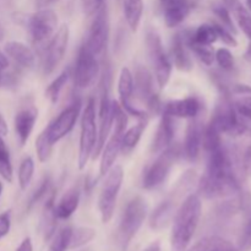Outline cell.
<instances>
[{
	"mask_svg": "<svg viewBox=\"0 0 251 251\" xmlns=\"http://www.w3.org/2000/svg\"><path fill=\"white\" fill-rule=\"evenodd\" d=\"M134 91L137 98L145 103L150 114H157L162 109L161 100L154 91V82L152 74L145 66L139 65L135 71Z\"/></svg>",
	"mask_w": 251,
	"mask_h": 251,
	"instance_id": "5bb4252c",
	"label": "cell"
},
{
	"mask_svg": "<svg viewBox=\"0 0 251 251\" xmlns=\"http://www.w3.org/2000/svg\"><path fill=\"white\" fill-rule=\"evenodd\" d=\"M4 50L6 55L10 56L21 68L32 69L36 64V55L32 51V49L21 42H9V43L5 44Z\"/></svg>",
	"mask_w": 251,
	"mask_h": 251,
	"instance_id": "cb8c5ba5",
	"label": "cell"
},
{
	"mask_svg": "<svg viewBox=\"0 0 251 251\" xmlns=\"http://www.w3.org/2000/svg\"><path fill=\"white\" fill-rule=\"evenodd\" d=\"M243 167L248 176H251V145L245 151L244 157H243Z\"/></svg>",
	"mask_w": 251,
	"mask_h": 251,
	"instance_id": "c3c4849f",
	"label": "cell"
},
{
	"mask_svg": "<svg viewBox=\"0 0 251 251\" xmlns=\"http://www.w3.org/2000/svg\"><path fill=\"white\" fill-rule=\"evenodd\" d=\"M203 131H205V125H203L202 120L199 118V115L193 118L186 127L185 140H184V146L181 150V153L185 156L186 161H198L201 149H202Z\"/></svg>",
	"mask_w": 251,
	"mask_h": 251,
	"instance_id": "ac0fdd59",
	"label": "cell"
},
{
	"mask_svg": "<svg viewBox=\"0 0 251 251\" xmlns=\"http://www.w3.org/2000/svg\"><path fill=\"white\" fill-rule=\"evenodd\" d=\"M104 4V0H82V9L87 16L96 14L97 10Z\"/></svg>",
	"mask_w": 251,
	"mask_h": 251,
	"instance_id": "f6af8a7d",
	"label": "cell"
},
{
	"mask_svg": "<svg viewBox=\"0 0 251 251\" xmlns=\"http://www.w3.org/2000/svg\"><path fill=\"white\" fill-rule=\"evenodd\" d=\"M11 228V212L5 211L0 215V240L6 237Z\"/></svg>",
	"mask_w": 251,
	"mask_h": 251,
	"instance_id": "ee69618b",
	"label": "cell"
},
{
	"mask_svg": "<svg viewBox=\"0 0 251 251\" xmlns=\"http://www.w3.org/2000/svg\"><path fill=\"white\" fill-rule=\"evenodd\" d=\"M71 228L64 227L63 229L59 230L55 235H54L53 240L50 243L48 251H66L69 250V244H70V237H71Z\"/></svg>",
	"mask_w": 251,
	"mask_h": 251,
	"instance_id": "74e56055",
	"label": "cell"
},
{
	"mask_svg": "<svg viewBox=\"0 0 251 251\" xmlns=\"http://www.w3.org/2000/svg\"><path fill=\"white\" fill-rule=\"evenodd\" d=\"M206 171L199 180V195L205 199H218L237 194L240 189L239 183L223 144L206 151Z\"/></svg>",
	"mask_w": 251,
	"mask_h": 251,
	"instance_id": "6da1fadb",
	"label": "cell"
},
{
	"mask_svg": "<svg viewBox=\"0 0 251 251\" xmlns=\"http://www.w3.org/2000/svg\"><path fill=\"white\" fill-rule=\"evenodd\" d=\"M55 1H58V0H34L37 7H39V9H44V7H47V6H49V5L54 4Z\"/></svg>",
	"mask_w": 251,
	"mask_h": 251,
	"instance_id": "f907efd6",
	"label": "cell"
},
{
	"mask_svg": "<svg viewBox=\"0 0 251 251\" xmlns=\"http://www.w3.org/2000/svg\"><path fill=\"white\" fill-rule=\"evenodd\" d=\"M118 93H119L120 100L119 104L127 114L136 117L139 120L149 119L147 112L137 109L131 103V97L134 95V75L129 68H123L120 70L119 80H118Z\"/></svg>",
	"mask_w": 251,
	"mask_h": 251,
	"instance_id": "e0dca14e",
	"label": "cell"
},
{
	"mask_svg": "<svg viewBox=\"0 0 251 251\" xmlns=\"http://www.w3.org/2000/svg\"><path fill=\"white\" fill-rule=\"evenodd\" d=\"M54 194H51L50 198L47 200L46 206H44L43 216H42L41 221V230L42 234H43L44 240H49L55 233V227H56V216L54 212Z\"/></svg>",
	"mask_w": 251,
	"mask_h": 251,
	"instance_id": "4316f807",
	"label": "cell"
},
{
	"mask_svg": "<svg viewBox=\"0 0 251 251\" xmlns=\"http://www.w3.org/2000/svg\"><path fill=\"white\" fill-rule=\"evenodd\" d=\"M189 251H240L230 242L221 237H206L199 240Z\"/></svg>",
	"mask_w": 251,
	"mask_h": 251,
	"instance_id": "83f0119b",
	"label": "cell"
},
{
	"mask_svg": "<svg viewBox=\"0 0 251 251\" xmlns=\"http://www.w3.org/2000/svg\"><path fill=\"white\" fill-rule=\"evenodd\" d=\"M146 46L150 60L154 70V78L159 88H164L171 78L172 63L167 56L161 37L154 29L150 28L146 33Z\"/></svg>",
	"mask_w": 251,
	"mask_h": 251,
	"instance_id": "9c48e42d",
	"label": "cell"
},
{
	"mask_svg": "<svg viewBox=\"0 0 251 251\" xmlns=\"http://www.w3.org/2000/svg\"><path fill=\"white\" fill-rule=\"evenodd\" d=\"M98 139L97 124H96V102L90 98L86 103L81 118V134L78 144V168L83 169L90 157L93 154Z\"/></svg>",
	"mask_w": 251,
	"mask_h": 251,
	"instance_id": "8992f818",
	"label": "cell"
},
{
	"mask_svg": "<svg viewBox=\"0 0 251 251\" xmlns=\"http://www.w3.org/2000/svg\"><path fill=\"white\" fill-rule=\"evenodd\" d=\"M7 68H9V60H7V56L5 55L4 53L0 51V87L4 85V81H5L4 74L2 73H4V70H6Z\"/></svg>",
	"mask_w": 251,
	"mask_h": 251,
	"instance_id": "7dc6e473",
	"label": "cell"
},
{
	"mask_svg": "<svg viewBox=\"0 0 251 251\" xmlns=\"http://www.w3.org/2000/svg\"><path fill=\"white\" fill-rule=\"evenodd\" d=\"M180 154V146L173 144L159 152L158 157L145 171L144 176H142V188L146 190H152L161 185L169 176Z\"/></svg>",
	"mask_w": 251,
	"mask_h": 251,
	"instance_id": "5b68a950",
	"label": "cell"
},
{
	"mask_svg": "<svg viewBox=\"0 0 251 251\" xmlns=\"http://www.w3.org/2000/svg\"><path fill=\"white\" fill-rule=\"evenodd\" d=\"M38 118V110L36 107L22 108L21 110L15 115V132H16L17 141L20 146H25L28 141L32 131H33L34 124Z\"/></svg>",
	"mask_w": 251,
	"mask_h": 251,
	"instance_id": "ffe728a7",
	"label": "cell"
},
{
	"mask_svg": "<svg viewBox=\"0 0 251 251\" xmlns=\"http://www.w3.org/2000/svg\"><path fill=\"white\" fill-rule=\"evenodd\" d=\"M174 119L176 118L171 117V115L164 114V113L162 114L161 122L157 127L153 142H152V151L154 153H159L173 144L174 134H176Z\"/></svg>",
	"mask_w": 251,
	"mask_h": 251,
	"instance_id": "7402d4cb",
	"label": "cell"
},
{
	"mask_svg": "<svg viewBox=\"0 0 251 251\" xmlns=\"http://www.w3.org/2000/svg\"><path fill=\"white\" fill-rule=\"evenodd\" d=\"M50 184H51L50 176H44V178L42 179L41 183L38 184V186L34 189L33 193H32L31 196H29L28 202H27V206H26L27 211L31 210V208L33 207L36 203H38L39 201H41L42 199H43L44 196H46L47 194L49 193V188H50Z\"/></svg>",
	"mask_w": 251,
	"mask_h": 251,
	"instance_id": "f35d334b",
	"label": "cell"
},
{
	"mask_svg": "<svg viewBox=\"0 0 251 251\" xmlns=\"http://www.w3.org/2000/svg\"><path fill=\"white\" fill-rule=\"evenodd\" d=\"M191 41L196 42L199 44L203 46H211L218 39L217 31L215 28L213 24H203L200 25L193 33H190Z\"/></svg>",
	"mask_w": 251,
	"mask_h": 251,
	"instance_id": "4dcf8cb0",
	"label": "cell"
},
{
	"mask_svg": "<svg viewBox=\"0 0 251 251\" xmlns=\"http://www.w3.org/2000/svg\"><path fill=\"white\" fill-rule=\"evenodd\" d=\"M123 7H124V16L127 26L131 31H137L141 22L142 12H144V1L142 0H124Z\"/></svg>",
	"mask_w": 251,
	"mask_h": 251,
	"instance_id": "f1b7e54d",
	"label": "cell"
},
{
	"mask_svg": "<svg viewBox=\"0 0 251 251\" xmlns=\"http://www.w3.org/2000/svg\"><path fill=\"white\" fill-rule=\"evenodd\" d=\"M251 248V215L249 221H248L247 226H245L244 230L242 233V237L239 240V250L247 251Z\"/></svg>",
	"mask_w": 251,
	"mask_h": 251,
	"instance_id": "7bdbcfd3",
	"label": "cell"
},
{
	"mask_svg": "<svg viewBox=\"0 0 251 251\" xmlns=\"http://www.w3.org/2000/svg\"><path fill=\"white\" fill-rule=\"evenodd\" d=\"M213 12H215L216 16L220 19L221 25L225 26L226 28L229 29L233 34L237 33V28L234 26V22H233L232 17H230V12L228 10V7L226 5H216L213 7Z\"/></svg>",
	"mask_w": 251,
	"mask_h": 251,
	"instance_id": "60d3db41",
	"label": "cell"
},
{
	"mask_svg": "<svg viewBox=\"0 0 251 251\" xmlns=\"http://www.w3.org/2000/svg\"><path fill=\"white\" fill-rule=\"evenodd\" d=\"M34 173V162L32 157H25L19 167V184L21 190H26L31 184Z\"/></svg>",
	"mask_w": 251,
	"mask_h": 251,
	"instance_id": "d590c367",
	"label": "cell"
},
{
	"mask_svg": "<svg viewBox=\"0 0 251 251\" xmlns=\"http://www.w3.org/2000/svg\"><path fill=\"white\" fill-rule=\"evenodd\" d=\"M1 193H2V184L0 183V196H1Z\"/></svg>",
	"mask_w": 251,
	"mask_h": 251,
	"instance_id": "9f6ffc18",
	"label": "cell"
},
{
	"mask_svg": "<svg viewBox=\"0 0 251 251\" xmlns=\"http://www.w3.org/2000/svg\"><path fill=\"white\" fill-rule=\"evenodd\" d=\"M144 251H161V244H159V242H153Z\"/></svg>",
	"mask_w": 251,
	"mask_h": 251,
	"instance_id": "f5cc1de1",
	"label": "cell"
},
{
	"mask_svg": "<svg viewBox=\"0 0 251 251\" xmlns=\"http://www.w3.org/2000/svg\"><path fill=\"white\" fill-rule=\"evenodd\" d=\"M82 251H93V250H91V249H85V250H82Z\"/></svg>",
	"mask_w": 251,
	"mask_h": 251,
	"instance_id": "6f0895ef",
	"label": "cell"
},
{
	"mask_svg": "<svg viewBox=\"0 0 251 251\" xmlns=\"http://www.w3.org/2000/svg\"><path fill=\"white\" fill-rule=\"evenodd\" d=\"M215 60L217 61V64L221 66V69H223L225 71L234 70V66H235L234 56H233L232 51H230L228 48L218 49V50L215 53Z\"/></svg>",
	"mask_w": 251,
	"mask_h": 251,
	"instance_id": "ab89813d",
	"label": "cell"
},
{
	"mask_svg": "<svg viewBox=\"0 0 251 251\" xmlns=\"http://www.w3.org/2000/svg\"><path fill=\"white\" fill-rule=\"evenodd\" d=\"M16 251H33V245H32V240L29 238H25L22 240L21 244L19 245Z\"/></svg>",
	"mask_w": 251,
	"mask_h": 251,
	"instance_id": "681fc988",
	"label": "cell"
},
{
	"mask_svg": "<svg viewBox=\"0 0 251 251\" xmlns=\"http://www.w3.org/2000/svg\"><path fill=\"white\" fill-rule=\"evenodd\" d=\"M70 69H66L59 76H56V78H54L50 82V85L47 87L46 90V97L50 100L51 103H56V100H59V96H60L61 91H63L64 86L68 82L69 77H70Z\"/></svg>",
	"mask_w": 251,
	"mask_h": 251,
	"instance_id": "836d02e7",
	"label": "cell"
},
{
	"mask_svg": "<svg viewBox=\"0 0 251 251\" xmlns=\"http://www.w3.org/2000/svg\"><path fill=\"white\" fill-rule=\"evenodd\" d=\"M7 131H9V129H7L6 122H5L4 117L0 114V135L5 136V135H7Z\"/></svg>",
	"mask_w": 251,
	"mask_h": 251,
	"instance_id": "816d5d0a",
	"label": "cell"
},
{
	"mask_svg": "<svg viewBox=\"0 0 251 251\" xmlns=\"http://www.w3.org/2000/svg\"><path fill=\"white\" fill-rule=\"evenodd\" d=\"M26 27L34 43L44 44L56 32L58 15L50 9H41L27 17Z\"/></svg>",
	"mask_w": 251,
	"mask_h": 251,
	"instance_id": "7c38bea8",
	"label": "cell"
},
{
	"mask_svg": "<svg viewBox=\"0 0 251 251\" xmlns=\"http://www.w3.org/2000/svg\"><path fill=\"white\" fill-rule=\"evenodd\" d=\"M147 122H149V119L140 120L136 125L131 126L130 129L125 130L122 140V151H124L126 153V152H130L132 149L136 147L140 139H141L142 134H144L145 129H146Z\"/></svg>",
	"mask_w": 251,
	"mask_h": 251,
	"instance_id": "f546056e",
	"label": "cell"
},
{
	"mask_svg": "<svg viewBox=\"0 0 251 251\" xmlns=\"http://www.w3.org/2000/svg\"><path fill=\"white\" fill-rule=\"evenodd\" d=\"M186 46L195 54L196 58L200 59L201 63L207 66L212 65L213 61H215V51L211 48V46H203V44H199L196 42L191 41L189 32H186Z\"/></svg>",
	"mask_w": 251,
	"mask_h": 251,
	"instance_id": "1f68e13d",
	"label": "cell"
},
{
	"mask_svg": "<svg viewBox=\"0 0 251 251\" xmlns=\"http://www.w3.org/2000/svg\"><path fill=\"white\" fill-rule=\"evenodd\" d=\"M69 38H70L69 27L63 25L49 39L42 55V70L44 75H50L61 63L68 49Z\"/></svg>",
	"mask_w": 251,
	"mask_h": 251,
	"instance_id": "4fadbf2b",
	"label": "cell"
},
{
	"mask_svg": "<svg viewBox=\"0 0 251 251\" xmlns=\"http://www.w3.org/2000/svg\"><path fill=\"white\" fill-rule=\"evenodd\" d=\"M164 22L168 27H176L189 16L191 5L189 0H161Z\"/></svg>",
	"mask_w": 251,
	"mask_h": 251,
	"instance_id": "44dd1931",
	"label": "cell"
},
{
	"mask_svg": "<svg viewBox=\"0 0 251 251\" xmlns=\"http://www.w3.org/2000/svg\"><path fill=\"white\" fill-rule=\"evenodd\" d=\"M210 124H212L221 134L232 136L242 135L247 130V125L243 122V118L239 115L235 105L227 97L221 98L217 103Z\"/></svg>",
	"mask_w": 251,
	"mask_h": 251,
	"instance_id": "ba28073f",
	"label": "cell"
},
{
	"mask_svg": "<svg viewBox=\"0 0 251 251\" xmlns=\"http://www.w3.org/2000/svg\"><path fill=\"white\" fill-rule=\"evenodd\" d=\"M36 151L38 159L41 162H47L51 156V151H53V144L49 140L47 131L44 130L43 132L39 134V136L36 140Z\"/></svg>",
	"mask_w": 251,
	"mask_h": 251,
	"instance_id": "8d00e7d4",
	"label": "cell"
},
{
	"mask_svg": "<svg viewBox=\"0 0 251 251\" xmlns=\"http://www.w3.org/2000/svg\"><path fill=\"white\" fill-rule=\"evenodd\" d=\"M213 25H215L216 31H217L218 38H220L223 43L227 44L228 47H233V48L238 46V41L235 39L234 34H233L229 29H227L225 26H222L221 24H216L215 22Z\"/></svg>",
	"mask_w": 251,
	"mask_h": 251,
	"instance_id": "b9f144b4",
	"label": "cell"
},
{
	"mask_svg": "<svg viewBox=\"0 0 251 251\" xmlns=\"http://www.w3.org/2000/svg\"><path fill=\"white\" fill-rule=\"evenodd\" d=\"M113 112H114V122H113V134L108 137V141L102 149V158L100 164V176H104L109 169L114 166L118 154L122 151V140L127 124V113L122 108L118 102H113Z\"/></svg>",
	"mask_w": 251,
	"mask_h": 251,
	"instance_id": "277c9868",
	"label": "cell"
},
{
	"mask_svg": "<svg viewBox=\"0 0 251 251\" xmlns=\"http://www.w3.org/2000/svg\"><path fill=\"white\" fill-rule=\"evenodd\" d=\"M4 36H5V31H4V28H2L1 25H0V42L4 39Z\"/></svg>",
	"mask_w": 251,
	"mask_h": 251,
	"instance_id": "11a10c76",
	"label": "cell"
},
{
	"mask_svg": "<svg viewBox=\"0 0 251 251\" xmlns=\"http://www.w3.org/2000/svg\"><path fill=\"white\" fill-rule=\"evenodd\" d=\"M164 114L181 119H193L201 112V102L196 97H188L184 100H176L162 105Z\"/></svg>",
	"mask_w": 251,
	"mask_h": 251,
	"instance_id": "d6986e66",
	"label": "cell"
},
{
	"mask_svg": "<svg viewBox=\"0 0 251 251\" xmlns=\"http://www.w3.org/2000/svg\"><path fill=\"white\" fill-rule=\"evenodd\" d=\"M147 216V202L142 196H135L123 211L118 227L117 240L122 251H126L130 243L136 237Z\"/></svg>",
	"mask_w": 251,
	"mask_h": 251,
	"instance_id": "3957f363",
	"label": "cell"
},
{
	"mask_svg": "<svg viewBox=\"0 0 251 251\" xmlns=\"http://www.w3.org/2000/svg\"><path fill=\"white\" fill-rule=\"evenodd\" d=\"M81 110V100H76L75 102L71 103L69 107H66L53 122L49 124V126L47 127L46 131L48 135L49 140H50L51 144H55V142L60 141L63 137H65L71 130L74 129L76 124V120H77L78 115H80Z\"/></svg>",
	"mask_w": 251,
	"mask_h": 251,
	"instance_id": "2e32d148",
	"label": "cell"
},
{
	"mask_svg": "<svg viewBox=\"0 0 251 251\" xmlns=\"http://www.w3.org/2000/svg\"><path fill=\"white\" fill-rule=\"evenodd\" d=\"M96 238V230L91 227H78L76 229L71 230L70 244L69 249H78L88 243L92 242Z\"/></svg>",
	"mask_w": 251,
	"mask_h": 251,
	"instance_id": "d6a6232c",
	"label": "cell"
},
{
	"mask_svg": "<svg viewBox=\"0 0 251 251\" xmlns=\"http://www.w3.org/2000/svg\"><path fill=\"white\" fill-rule=\"evenodd\" d=\"M81 190L78 186H73L69 189L63 198L59 200L58 203L54 206V212L58 220H68L75 213L77 210L78 203H80Z\"/></svg>",
	"mask_w": 251,
	"mask_h": 251,
	"instance_id": "d4e9b609",
	"label": "cell"
},
{
	"mask_svg": "<svg viewBox=\"0 0 251 251\" xmlns=\"http://www.w3.org/2000/svg\"><path fill=\"white\" fill-rule=\"evenodd\" d=\"M249 1H251V0H249Z\"/></svg>",
	"mask_w": 251,
	"mask_h": 251,
	"instance_id": "680465c9",
	"label": "cell"
},
{
	"mask_svg": "<svg viewBox=\"0 0 251 251\" xmlns=\"http://www.w3.org/2000/svg\"><path fill=\"white\" fill-rule=\"evenodd\" d=\"M12 174H14V171H12L9 149H7L4 140H2V136L0 135V176H1L2 179H5L7 183H11Z\"/></svg>",
	"mask_w": 251,
	"mask_h": 251,
	"instance_id": "e575fe53",
	"label": "cell"
},
{
	"mask_svg": "<svg viewBox=\"0 0 251 251\" xmlns=\"http://www.w3.org/2000/svg\"><path fill=\"white\" fill-rule=\"evenodd\" d=\"M105 176H107L98 198V210L103 223L110 222L114 216L118 195L124 179V171L122 166H113Z\"/></svg>",
	"mask_w": 251,
	"mask_h": 251,
	"instance_id": "52a82bcc",
	"label": "cell"
},
{
	"mask_svg": "<svg viewBox=\"0 0 251 251\" xmlns=\"http://www.w3.org/2000/svg\"><path fill=\"white\" fill-rule=\"evenodd\" d=\"M245 56H247L248 59H250V60H251V41H250L249 47H248V49H247V53H245Z\"/></svg>",
	"mask_w": 251,
	"mask_h": 251,
	"instance_id": "db71d44e",
	"label": "cell"
},
{
	"mask_svg": "<svg viewBox=\"0 0 251 251\" xmlns=\"http://www.w3.org/2000/svg\"><path fill=\"white\" fill-rule=\"evenodd\" d=\"M226 6L233 12L243 33L251 41V14L238 0H225Z\"/></svg>",
	"mask_w": 251,
	"mask_h": 251,
	"instance_id": "484cf974",
	"label": "cell"
},
{
	"mask_svg": "<svg viewBox=\"0 0 251 251\" xmlns=\"http://www.w3.org/2000/svg\"><path fill=\"white\" fill-rule=\"evenodd\" d=\"M200 196L189 195L179 206L173 221L171 234L172 251H186L194 234L199 227L201 218Z\"/></svg>",
	"mask_w": 251,
	"mask_h": 251,
	"instance_id": "7a4b0ae2",
	"label": "cell"
},
{
	"mask_svg": "<svg viewBox=\"0 0 251 251\" xmlns=\"http://www.w3.org/2000/svg\"><path fill=\"white\" fill-rule=\"evenodd\" d=\"M233 95L240 96L242 98H251V87L244 83H235L230 87Z\"/></svg>",
	"mask_w": 251,
	"mask_h": 251,
	"instance_id": "bcb514c9",
	"label": "cell"
},
{
	"mask_svg": "<svg viewBox=\"0 0 251 251\" xmlns=\"http://www.w3.org/2000/svg\"><path fill=\"white\" fill-rule=\"evenodd\" d=\"M73 76L75 86L80 90H85L95 85L100 76V63L97 60V55L93 54L85 43L78 49Z\"/></svg>",
	"mask_w": 251,
	"mask_h": 251,
	"instance_id": "8fae6325",
	"label": "cell"
},
{
	"mask_svg": "<svg viewBox=\"0 0 251 251\" xmlns=\"http://www.w3.org/2000/svg\"><path fill=\"white\" fill-rule=\"evenodd\" d=\"M194 179H195V172H186L181 178V181H179L178 185H176V190L173 191V195L157 206V208L152 212L151 217H150V226H151L152 229H162L169 225L172 218L174 217V208H176V201L181 198L183 193L188 190L189 184L193 183Z\"/></svg>",
	"mask_w": 251,
	"mask_h": 251,
	"instance_id": "30bf717a",
	"label": "cell"
},
{
	"mask_svg": "<svg viewBox=\"0 0 251 251\" xmlns=\"http://www.w3.org/2000/svg\"><path fill=\"white\" fill-rule=\"evenodd\" d=\"M188 46H186V32L176 33L173 36L172 41V56H173L174 65L180 71H191L194 68V61L189 54Z\"/></svg>",
	"mask_w": 251,
	"mask_h": 251,
	"instance_id": "603a6c76",
	"label": "cell"
},
{
	"mask_svg": "<svg viewBox=\"0 0 251 251\" xmlns=\"http://www.w3.org/2000/svg\"><path fill=\"white\" fill-rule=\"evenodd\" d=\"M108 36H109V19H108L107 5L103 4L96 12V17L91 25L85 44L93 54L100 55L107 47Z\"/></svg>",
	"mask_w": 251,
	"mask_h": 251,
	"instance_id": "9a60e30c",
	"label": "cell"
}]
</instances>
